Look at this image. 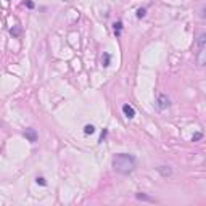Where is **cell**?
Segmentation results:
<instances>
[{
	"mask_svg": "<svg viewBox=\"0 0 206 206\" xmlns=\"http://www.w3.org/2000/svg\"><path fill=\"white\" fill-rule=\"evenodd\" d=\"M113 26H115V34L119 37V35H121V31H123V23H121V21H118V23H115Z\"/></svg>",
	"mask_w": 206,
	"mask_h": 206,
	"instance_id": "ba28073f",
	"label": "cell"
},
{
	"mask_svg": "<svg viewBox=\"0 0 206 206\" xmlns=\"http://www.w3.org/2000/svg\"><path fill=\"white\" fill-rule=\"evenodd\" d=\"M26 5H27V8H34V3L31 2V0H29V2H26Z\"/></svg>",
	"mask_w": 206,
	"mask_h": 206,
	"instance_id": "9a60e30c",
	"label": "cell"
},
{
	"mask_svg": "<svg viewBox=\"0 0 206 206\" xmlns=\"http://www.w3.org/2000/svg\"><path fill=\"white\" fill-rule=\"evenodd\" d=\"M105 135H106V131H103V132H102V137H100V142H103V139H105Z\"/></svg>",
	"mask_w": 206,
	"mask_h": 206,
	"instance_id": "e0dca14e",
	"label": "cell"
},
{
	"mask_svg": "<svg viewBox=\"0 0 206 206\" xmlns=\"http://www.w3.org/2000/svg\"><path fill=\"white\" fill-rule=\"evenodd\" d=\"M24 137L29 140L31 143H34V142H37V137L39 135H37V132H35V129H31V127H29V129L24 131Z\"/></svg>",
	"mask_w": 206,
	"mask_h": 206,
	"instance_id": "277c9868",
	"label": "cell"
},
{
	"mask_svg": "<svg viewBox=\"0 0 206 206\" xmlns=\"http://www.w3.org/2000/svg\"><path fill=\"white\" fill-rule=\"evenodd\" d=\"M84 132H86V134H87V135H92V134H94V132H95V127H94V126H92V124H87L86 127H84Z\"/></svg>",
	"mask_w": 206,
	"mask_h": 206,
	"instance_id": "9c48e42d",
	"label": "cell"
},
{
	"mask_svg": "<svg viewBox=\"0 0 206 206\" xmlns=\"http://www.w3.org/2000/svg\"><path fill=\"white\" fill-rule=\"evenodd\" d=\"M113 169L116 172L123 174V176H129L135 171V166H137V161L132 155L129 153H118L113 156Z\"/></svg>",
	"mask_w": 206,
	"mask_h": 206,
	"instance_id": "6da1fadb",
	"label": "cell"
},
{
	"mask_svg": "<svg viewBox=\"0 0 206 206\" xmlns=\"http://www.w3.org/2000/svg\"><path fill=\"white\" fill-rule=\"evenodd\" d=\"M102 65L106 68V66H110V55L108 53H105L103 55V58H102Z\"/></svg>",
	"mask_w": 206,
	"mask_h": 206,
	"instance_id": "30bf717a",
	"label": "cell"
},
{
	"mask_svg": "<svg viewBox=\"0 0 206 206\" xmlns=\"http://www.w3.org/2000/svg\"><path fill=\"white\" fill-rule=\"evenodd\" d=\"M123 113H124V116L127 118V119H132L134 116H135V110H134V106H131V105H123Z\"/></svg>",
	"mask_w": 206,
	"mask_h": 206,
	"instance_id": "5b68a950",
	"label": "cell"
},
{
	"mask_svg": "<svg viewBox=\"0 0 206 206\" xmlns=\"http://www.w3.org/2000/svg\"><path fill=\"white\" fill-rule=\"evenodd\" d=\"M158 171H160V174H161L163 177H168V176H171V174H172V169L169 168V166H160V168H158Z\"/></svg>",
	"mask_w": 206,
	"mask_h": 206,
	"instance_id": "8992f818",
	"label": "cell"
},
{
	"mask_svg": "<svg viewBox=\"0 0 206 206\" xmlns=\"http://www.w3.org/2000/svg\"><path fill=\"white\" fill-rule=\"evenodd\" d=\"M195 61H196V65H198V66H206V45L201 47V48H198Z\"/></svg>",
	"mask_w": 206,
	"mask_h": 206,
	"instance_id": "3957f363",
	"label": "cell"
},
{
	"mask_svg": "<svg viewBox=\"0 0 206 206\" xmlns=\"http://www.w3.org/2000/svg\"><path fill=\"white\" fill-rule=\"evenodd\" d=\"M37 184H40V185H45V179H44V177H37Z\"/></svg>",
	"mask_w": 206,
	"mask_h": 206,
	"instance_id": "5bb4252c",
	"label": "cell"
},
{
	"mask_svg": "<svg viewBox=\"0 0 206 206\" xmlns=\"http://www.w3.org/2000/svg\"><path fill=\"white\" fill-rule=\"evenodd\" d=\"M145 13H147L145 8H139V10H137V18H143V16H145Z\"/></svg>",
	"mask_w": 206,
	"mask_h": 206,
	"instance_id": "8fae6325",
	"label": "cell"
},
{
	"mask_svg": "<svg viewBox=\"0 0 206 206\" xmlns=\"http://www.w3.org/2000/svg\"><path fill=\"white\" fill-rule=\"evenodd\" d=\"M137 198H139V200H147V201H153L151 198H148V196H145V195H140V193H137Z\"/></svg>",
	"mask_w": 206,
	"mask_h": 206,
	"instance_id": "4fadbf2b",
	"label": "cell"
},
{
	"mask_svg": "<svg viewBox=\"0 0 206 206\" xmlns=\"http://www.w3.org/2000/svg\"><path fill=\"white\" fill-rule=\"evenodd\" d=\"M201 18H206V6L201 10Z\"/></svg>",
	"mask_w": 206,
	"mask_h": 206,
	"instance_id": "2e32d148",
	"label": "cell"
},
{
	"mask_svg": "<svg viewBox=\"0 0 206 206\" xmlns=\"http://www.w3.org/2000/svg\"><path fill=\"white\" fill-rule=\"evenodd\" d=\"M201 137H203V134H201V132H198V134H195V135L192 137V142H196V140H200Z\"/></svg>",
	"mask_w": 206,
	"mask_h": 206,
	"instance_id": "7c38bea8",
	"label": "cell"
},
{
	"mask_svg": "<svg viewBox=\"0 0 206 206\" xmlns=\"http://www.w3.org/2000/svg\"><path fill=\"white\" fill-rule=\"evenodd\" d=\"M169 105H171L169 97L166 94H158V97H156V108L160 111H164V110L169 108Z\"/></svg>",
	"mask_w": 206,
	"mask_h": 206,
	"instance_id": "7a4b0ae2",
	"label": "cell"
},
{
	"mask_svg": "<svg viewBox=\"0 0 206 206\" xmlns=\"http://www.w3.org/2000/svg\"><path fill=\"white\" fill-rule=\"evenodd\" d=\"M204 45H206V32H201L200 35H198V39H196V47L201 48Z\"/></svg>",
	"mask_w": 206,
	"mask_h": 206,
	"instance_id": "52a82bcc",
	"label": "cell"
}]
</instances>
